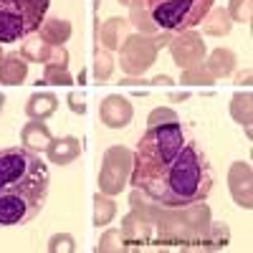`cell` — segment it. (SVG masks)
<instances>
[{
    "mask_svg": "<svg viewBox=\"0 0 253 253\" xmlns=\"http://www.w3.org/2000/svg\"><path fill=\"white\" fill-rule=\"evenodd\" d=\"M248 79H251V74L246 71V74H241V76H238V81H236V84H251Z\"/></svg>",
    "mask_w": 253,
    "mask_h": 253,
    "instance_id": "cell-29",
    "label": "cell"
},
{
    "mask_svg": "<svg viewBox=\"0 0 253 253\" xmlns=\"http://www.w3.org/2000/svg\"><path fill=\"white\" fill-rule=\"evenodd\" d=\"M228 15L233 20H241V23H248L251 20V0H230Z\"/></svg>",
    "mask_w": 253,
    "mask_h": 253,
    "instance_id": "cell-23",
    "label": "cell"
},
{
    "mask_svg": "<svg viewBox=\"0 0 253 253\" xmlns=\"http://www.w3.org/2000/svg\"><path fill=\"white\" fill-rule=\"evenodd\" d=\"M41 84H71V74L61 63H46V74Z\"/></svg>",
    "mask_w": 253,
    "mask_h": 253,
    "instance_id": "cell-21",
    "label": "cell"
},
{
    "mask_svg": "<svg viewBox=\"0 0 253 253\" xmlns=\"http://www.w3.org/2000/svg\"><path fill=\"white\" fill-rule=\"evenodd\" d=\"M3 104H5V96H3V94H0V112H3Z\"/></svg>",
    "mask_w": 253,
    "mask_h": 253,
    "instance_id": "cell-31",
    "label": "cell"
},
{
    "mask_svg": "<svg viewBox=\"0 0 253 253\" xmlns=\"http://www.w3.org/2000/svg\"><path fill=\"white\" fill-rule=\"evenodd\" d=\"M182 81H185V84H210V81H213V76H210L208 66H203V63H195V66L185 69Z\"/></svg>",
    "mask_w": 253,
    "mask_h": 253,
    "instance_id": "cell-22",
    "label": "cell"
},
{
    "mask_svg": "<svg viewBox=\"0 0 253 253\" xmlns=\"http://www.w3.org/2000/svg\"><path fill=\"white\" fill-rule=\"evenodd\" d=\"M205 66H208V71H210L213 79L228 76L230 71H233V66H236V56L230 51H225V48H218V51H213V56H210V61L205 63Z\"/></svg>",
    "mask_w": 253,
    "mask_h": 253,
    "instance_id": "cell-14",
    "label": "cell"
},
{
    "mask_svg": "<svg viewBox=\"0 0 253 253\" xmlns=\"http://www.w3.org/2000/svg\"><path fill=\"white\" fill-rule=\"evenodd\" d=\"M170 51H172V58L180 69H190L195 66V63L203 61L205 56V43L203 38L193 31H180L177 38L170 41Z\"/></svg>",
    "mask_w": 253,
    "mask_h": 253,
    "instance_id": "cell-6",
    "label": "cell"
},
{
    "mask_svg": "<svg viewBox=\"0 0 253 253\" xmlns=\"http://www.w3.org/2000/svg\"><path fill=\"white\" fill-rule=\"evenodd\" d=\"M230 15L223 10V8H218V10H213L210 8L208 10V15L203 18V28H205V33H210V36H223V33H228L230 31Z\"/></svg>",
    "mask_w": 253,
    "mask_h": 253,
    "instance_id": "cell-15",
    "label": "cell"
},
{
    "mask_svg": "<svg viewBox=\"0 0 253 253\" xmlns=\"http://www.w3.org/2000/svg\"><path fill=\"white\" fill-rule=\"evenodd\" d=\"M41 38L46 41L51 46H63L71 36V23L63 18H46L43 23H41Z\"/></svg>",
    "mask_w": 253,
    "mask_h": 253,
    "instance_id": "cell-13",
    "label": "cell"
},
{
    "mask_svg": "<svg viewBox=\"0 0 253 253\" xmlns=\"http://www.w3.org/2000/svg\"><path fill=\"white\" fill-rule=\"evenodd\" d=\"M51 51H53V46L51 43H46L43 38H31V41H26V46H23V58L26 61H38V63H48L51 61Z\"/></svg>",
    "mask_w": 253,
    "mask_h": 253,
    "instance_id": "cell-16",
    "label": "cell"
},
{
    "mask_svg": "<svg viewBox=\"0 0 253 253\" xmlns=\"http://www.w3.org/2000/svg\"><path fill=\"white\" fill-rule=\"evenodd\" d=\"M56 107H58L56 94H51V91H36V94H31V99L26 104V114L31 119L43 122V119H48L56 112Z\"/></svg>",
    "mask_w": 253,
    "mask_h": 253,
    "instance_id": "cell-11",
    "label": "cell"
},
{
    "mask_svg": "<svg viewBox=\"0 0 253 253\" xmlns=\"http://www.w3.org/2000/svg\"><path fill=\"white\" fill-rule=\"evenodd\" d=\"M69 107H71V112H76V114L86 112V104H84V96H81L79 91H71V94H69Z\"/></svg>",
    "mask_w": 253,
    "mask_h": 253,
    "instance_id": "cell-27",
    "label": "cell"
},
{
    "mask_svg": "<svg viewBox=\"0 0 253 253\" xmlns=\"http://www.w3.org/2000/svg\"><path fill=\"white\" fill-rule=\"evenodd\" d=\"M99 119L107 126H112V129H122V126H126L129 119H132V104L119 94H112V96H107L101 101Z\"/></svg>",
    "mask_w": 253,
    "mask_h": 253,
    "instance_id": "cell-8",
    "label": "cell"
},
{
    "mask_svg": "<svg viewBox=\"0 0 253 253\" xmlns=\"http://www.w3.org/2000/svg\"><path fill=\"white\" fill-rule=\"evenodd\" d=\"M167 122H177V114L172 112V109H155L152 114H150V126H155V124H167Z\"/></svg>",
    "mask_w": 253,
    "mask_h": 253,
    "instance_id": "cell-26",
    "label": "cell"
},
{
    "mask_svg": "<svg viewBox=\"0 0 253 253\" xmlns=\"http://www.w3.org/2000/svg\"><path fill=\"white\" fill-rule=\"evenodd\" d=\"M122 230H124V236L129 238V243L147 241V236H150V223H147L142 215H129V218L124 220Z\"/></svg>",
    "mask_w": 253,
    "mask_h": 253,
    "instance_id": "cell-17",
    "label": "cell"
},
{
    "mask_svg": "<svg viewBox=\"0 0 253 253\" xmlns=\"http://www.w3.org/2000/svg\"><path fill=\"white\" fill-rule=\"evenodd\" d=\"M119 241H122V233H119V230H109V233L101 236L96 251H122V243H119Z\"/></svg>",
    "mask_w": 253,
    "mask_h": 253,
    "instance_id": "cell-25",
    "label": "cell"
},
{
    "mask_svg": "<svg viewBox=\"0 0 253 253\" xmlns=\"http://www.w3.org/2000/svg\"><path fill=\"white\" fill-rule=\"evenodd\" d=\"M213 233H215V238H213V246H215V248L228 243V228H225V225H220V223H213Z\"/></svg>",
    "mask_w": 253,
    "mask_h": 253,
    "instance_id": "cell-28",
    "label": "cell"
},
{
    "mask_svg": "<svg viewBox=\"0 0 253 253\" xmlns=\"http://www.w3.org/2000/svg\"><path fill=\"white\" fill-rule=\"evenodd\" d=\"M155 43L144 38H126V43L122 48V69L126 74H142L144 69L152 66L155 61Z\"/></svg>",
    "mask_w": 253,
    "mask_h": 253,
    "instance_id": "cell-7",
    "label": "cell"
},
{
    "mask_svg": "<svg viewBox=\"0 0 253 253\" xmlns=\"http://www.w3.org/2000/svg\"><path fill=\"white\" fill-rule=\"evenodd\" d=\"M48 160L56 162V165H69L74 162L79 155H81V142L76 137H61V139H51L48 147Z\"/></svg>",
    "mask_w": 253,
    "mask_h": 253,
    "instance_id": "cell-10",
    "label": "cell"
},
{
    "mask_svg": "<svg viewBox=\"0 0 253 253\" xmlns=\"http://www.w3.org/2000/svg\"><path fill=\"white\" fill-rule=\"evenodd\" d=\"M213 8V0H144V10L150 13L157 28L165 31H190Z\"/></svg>",
    "mask_w": 253,
    "mask_h": 253,
    "instance_id": "cell-4",
    "label": "cell"
},
{
    "mask_svg": "<svg viewBox=\"0 0 253 253\" xmlns=\"http://www.w3.org/2000/svg\"><path fill=\"white\" fill-rule=\"evenodd\" d=\"M109 74H112V56L107 51L96 48V53H94V76H96V81H107Z\"/></svg>",
    "mask_w": 253,
    "mask_h": 253,
    "instance_id": "cell-20",
    "label": "cell"
},
{
    "mask_svg": "<svg viewBox=\"0 0 253 253\" xmlns=\"http://www.w3.org/2000/svg\"><path fill=\"white\" fill-rule=\"evenodd\" d=\"M48 165L28 147H0V228L31 223L48 198Z\"/></svg>",
    "mask_w": 253,
    "mask_h": 253,
    "instance_id": "cell-2",
    "label": "cell"
},
{
    "mask_svg": "<svg viewBox=\"0 0 253 253\" xmlns=\"http://www.w3.org/2000/svg\"><path fill=\"white\" fill-rule=\"evenodd\" d=\"M132 167V152L124 147H112L104 155V165L99 172V187L104 195H117L122 193V187L126 185V175Z\"/></svg>",
    "mask_w": 253,
    "mask_h": 253,
    "instance_id": "cell-5",
    "label": "cell"
},
{
    "mask_svg": "<svg viewBox=\"0 0 253 253\" xmlns=\"http://www.w3.org/2000/svg\"><path fill=\"white\" fill-rule=\"evenodd\" d=\"M114 213H117V208H114V203L107 198V195H96L94 198V225H107L112 218H114Z\"/></svg>",
    "mask_w": 253,
    "mask_h": 253,
    "instance_id": "cell-18",
    "label": "cell"
},
{
    "mask_svg": "<svg viewBox=\"0 0 253 253\" xmlns=\"http://www.w3.org/2000/svg\"><path fill=\"white\" fill-rule=\"evenodd\" d=\"M48 0H0V43L33 36L46 20Z\"/></svg>",
    "mask_w": 253,
    "mask_h": 253,
    "instance_id": "cell-3",
    "label": "cell"
},
{
    "mask_svg": "<svg viewBox=\"0 0 253 253\" xmlns=\"http://www.w3.org/2000/svg\"><path fill=\"white\" fill-rule=\"evenodd\" d=\"M119 3H129V0H119Z\"/></svg>",
    "mask_w": 253,
    "mask_h": 253,
    "instance_id": "cell-32",
    "label": "cell"
},
{
    "mask_svg": "<svg viewBox=\"0 0 253 253\" xmlns=\"http://www.w3.org/2000/svg\"><path fill=\"white\" fill-rule=\"evenodd\" d=\"M48 251H51V253H58V251L74 253V251H76V243H74V238H71L69 233H58V236H53V238L48 241Z\"/></svg>",
    "mask_w": 253,
    "mask_h": 253,
    "instance_id": "cell-24",
    "label": "cell"
},
{
    "mask_svg": "<svg viewBox=\"0 0 253 253\" xmlns=\"http://www.w3.org/2000/svg\"><path fill=\"white\" fill-rule=\"evenodd\" d=\"M119 31H124V20L122 18H109L107 23L99 28V38L104 41V46L117 48L119 46Z\"/></svg>",
    "mask_w": 253,
    "mask_h": 253,
    "instance_id": "cell-19",
    "label": "cell"
},
{
    "mask_svg": "<svg viewBox=\"0 0 253 253\" xmlns=\"http://www.w3.org/2000/svg\"><path fill=\"white\" fill-rule=\"evenodd\" d=\"M20 142H23V147H28V150L33 152H41V150H46L48 142H51V132H48V126L43 122H28L23 126V132H20Z\"/></svg>",
    "mask_w": 253,
    "mask_h": 253,
    "instance_id": "cell-12",
    "label": "cell"
},
{
    "mask_svg": "<svg viewBox=\"0 0 253 253\" xmlns=\"http://www.w3.org/2000/svg\"><path fill=\"white\" fill-rule=\"evenodd\" d=\"M28 74V61L23 58V53H5L0 56V84H8V86H15V84H23Z\"/></svg>",
    "mask_w": 253,
    "mask_h": 253,
    "instance_id": "cell-9",
    "label": "cell"
},
{
    "mask_svg": "<svg viewBox=\"0 0 253 253\" xmlns=\"http://www.w3.org/2000/svg\"><path fill=\"white\" fill-rule=\"evenodd\" d=\"M132 185L152 203L177 210L210 195L213 167L187 126L155 124L139 137L132 155Z\"/></svg>",
    "mask_w": 253,
    "mask_h": 253,
    "instance_id": "cell-1",
    "label": "cell"
},
{
    "mask_svg": "<svg viewBox=\"0 0 253 253\" xmlns=\"http://www.w3.org/2000/svg\"><path fill=\"white\" fill-rule=\"evenodd\" d=\"M152 84H170V79H167V76H155Z\"/></svg>",
    "mask_w": 253,
    "mask_h": 253,
    "instance_id": "cell-30",
    "label": "cell"
}]
</instances>
